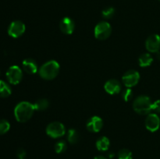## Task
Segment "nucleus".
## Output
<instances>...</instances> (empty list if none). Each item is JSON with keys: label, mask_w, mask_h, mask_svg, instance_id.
I'll return each mask as SVG.
<instances>
[{"label": "nucleus", "mask_w": 160, "mask_h": 159, "mask_svg": "<svg viewBox=\"0 0 160 159\" xmlns=\"http://www.w3.org/2000/svg\"><path fill=\"white\" fill-rule=\"evenodd\" d=\"M39 75L45 80H52L59 73V64L55 60H50L44 63L39 69Z\"/></svg>", "instance_id": "nucleus-2"}, {"label": "nucleus", "mask_w": 160, "mask_h": 159, "mask_svg": "<svg viewBox=\"0 0 160 159\" xmlns=\"http://www.w3.org/2000/svg\"><path fill=\"white\" fill-rule=\"evenodd\" d=\"M156 59H158V60L160 61V51H157L156 52Z\"/></svg>", "instance_id": "nucleus-27"}, {"label": "nucleus", "mask_w": 160, "mask_h": 159, "mask_svg": "<svg viewBox=\"0 0 160 159\" xmlns=\"http://www.w3.org/2000/svg\"><path fill=\"white\" fill-rule=\"evenodd\" d=\"M94 159H106V158L105 157H103V156H97V157H95Z\"/></svg>", "instance_id": "nucleus-28"}, {"label": "nucleus", "mask_w": 160, "mask_h": 159, "mask_svg": "<svg viewBox=\"0 0 160 159\" xmlns=\"http://www.w3.org/2000/svg\"><path fill=\"white\" fill-rule=\"evenodd\" d=\"M122 97H123V99L125 101H127V102L130 101L133 98L132 90L130 89L129 87H128L126 90H124L122 92Z\"/></svg>", "instance_id": "nucleus-24"}, {"label": "nucleus", "mask_w": 160, "mask_h": 159, "mask_svg": "<svg viewBox=\"0 0 160 159\" xmlns=\"http://www.w3.org/2000/svg\"><path fill=\"white\" fill-rule=\"evenodd\" d=\"M160 118L156 114L152 113L145 119V127L150 132H156L159 129Z\"/></svg>", "instance_id": "nucleus-10"}, {"label": "nucleus", "mask_w": 160, "mask_h": 159, "mask_svg": "<svg viewBox=\"0 0 160 159\" xmlns=\"http://www.w3.org/2000/svg\"><path fill=\"white\" fill-rule=\"evenodd\" d=\"M34 109V104L28 101H21L14 108V115L16 119L20 123H25L32 117Z\"/></svg>", "instance_id": "nucleus-1"}, {"label": "nucleus", "mask_w": 160, "mask_h": 159, "mask_svg": "<svg viewBox=\"0 0 160 159\" xmlns=\"http://www.w3.org/2000/svg\"><path fill=\"white\" fill-rule=\"evenodd\" d=\"M152 110L156 113H160V100H157L152 103Z\"/></svg>", "instance_id": "nucleus-25"}, {"label": "nucleus", "mask_w": 160, "mask_h": 159, "mask_svg": "<svg viewBox=\"0 0 160 159\" xmlns=\"http://www.w3.org/2000/svg\"><path fill=\"white\" fill-rule=\"evenodd\" d=\"M17 156L20 159L25 158V157H26V151H25L23 148H20V149L17 150Z\"/></svg>", "instance_id": "nucleus-26"}, {"label": "nucleus", "mask_w": 160, "mask_h": 159, "mask_svg": "<svg viewBox=\"0 0 160 159\" xmlns=\"http://www.w3.org/2000/svg\"><path fill=\"white\" fill-rule=\"evenodd\" d=\"M67 143L64 140H60V141H58L55 145V151L57 154H61L67 150Z\"/></svg>", "instance_id": "nucleus-22"}, {"label": "nucleus", "mask_w": 160, "mask_h": 159, "mask_svg": "<svg viewBox=\"0 0 160 159\" xmlns=\"http://www.w3.org/2000/svg\"><path fill=\"white\" fill-rule=\"evenodd\" d=\"M115 14V9L113 7H107L102 12V16L105 19H110Z\"/></svg>", "instance_id": "nucleus-23"}, {"label": "nucleus", "mask_w": 160, "mask_h": 159, "mask_svg": "<svg viewBox=\"0 0 160 159\" xmlns=\"http://www.w3.org/2000/svg\"><path fill=\"white\" fill-rule=\"evenodd\" d=\"M104 88L108 94L114 95L120 92V90H121V84L118 80L115 79L109 80L105 84Z\"/></svg>", "instance_id": "nucleus-13"}, {"label": "nucleus", "mask_w": 160, "mask_h": 159, "mask_svg": "<svg viewBox=\"0 0 160 159\" xmlns=\"http://www.w3.org/2000/svg\"><path fill=\"white\" fill-rule=\"evenodd\" d=\"M122 80H123L124 85L127 87L131 88V87H134L138 83L139 80H140V75H139L138 72L136 71V70H128V72L124 73V75L122 77Z\"/></svg>", "instance_id": "nucleus-8"}, {"label": "nucleus", "mask_w": 160, "mask_h": 159, "mask_svg": "<svg viewBox=\"0 0 160 159\" xmlns=\"http://www.w3.org/2000/svg\"><path fill=\"white\" fill-rule=\"evenodd\" d=\"M133 108L137 113L140 115H147L152 110V102L149 97L141 95L134 100Z\"/></svg>", "instance_id": "nucleus-3"}, {"label": "nucleus", "mask_w": 160, "mask_h": 159, "mask_svg": "<svg viewBox=\"0 0 160 159\" xmlns=\"http://www.w3.org/2000/svg\"><path fill=\"white\" fill-rule=\"evenodd\" d=\"M67 140L70 143H72V144L76 143L79 140V134L78 131L74 129H69L67 132Z\"/></svg>", "instance_id": "nucleus-19"}, {"label": "nucleus", "mask_w": 160, "mask_h": 159, "mask_svg": "<svg viewBox=\"0 0 160 159\" xmlns=\"http://www.w3.org/2000/svg\"><path fill=\"white\" fill-rule=\"evenodd\" d=\"M10 129V124L6 119H0V135L6 133Z\"/></svg>", "instance_id": "nucleus-21"}, {"label": "nucleus", "mask_w": 160, "mask_h": 159, "mask_svg": "<svg viewBox=\"0 0 160 159\" xmlns=\"http://www.w3.org/2000/svg\"><path fill=\"white\" fill-rule=\"evenodd\" d=\"M110 142L109 138L106 137H102L98 139L96 142V147L100 151H106L109 149Z\"/></svg>", "instance_id": "nucleus-16"}, {"label": "nucleus", "mask_w": 160, "mask_h": 159, "mask_svg": "<svg viewBox=\"0 0 160 159\" xmlns=\"http://www.w3.org/2000/svg\"><path fill=\"white\" fill-rule=\"evenodd\" d=\"M103 126V121L100 117L92 116L87 122V129L92 132H98Z\"/></svg>", "instance_id": "nucleus-11"}, {"label": "nucleus", "mask_w": 160, "mask_h": 159, "mask_svg": "<svg viewBox=\"0 0 160 159\" xmlns=\"http://www.w3.org/2000/svg\"><path fill=\"white\" fill-rule=\"evenodd\" d=\"M6 78L11 84H18L23 78V72L17 65H12L6 72Z\"/></svg>", "instance_id": "nucleus-6"}, {"label": "nucleus", "mask_w": 160, "mask_h": 159, "mask_svg": "<svg viewBox=\"0 0 160 159\" xmlns=\"http://www.w3.org/2000/svg\"><path fill=\"white\" fill-rule=\"evenodd\" d=\"M22 65L24 71L29 74H34L38 71V64L33 59H24Z\"/></svg>", "instance_id": "nucleus-14"}, {"label": "nucleus", "mask_w": 160, "mask_h": 159, "mask_svg": "<svg viewBox=\"0 0 160 159\" xmlns=\"http://www.w3.org/2000/svg\"><path fill=\"white\" fill-rule=\"evenodd\" d=\"M133 154L130 150L123 148L121 149L118 153V158L119 159H132Z\"/></svg>", "instance_id": "nucleus-20"}, {"label": "nucleus", "mask_w": 160, "mask_h": 159, "mask_svg": "<svg viewBox=\"0 0 160 159\" xmlns=\"http://www.w3.org/2000/svg\"><path fill=\"white\" fill-rule=\"evenodd\" d=\"M111 32L112 27L108 22H100L95 27V36L98 40H106L110 36Z\"/></svg>", "instance_id": "nucleus-4"}, {"label": "nucleus", "mask_w": 160, "mask_h": 159, "mask_svg": "<svg viewBox=\"0 0 160 159\" xmlns=\"http://www.w3.org/2000/svg\"><path fill=\"white\" fill-rule=\"evenodd\" d=\"M49 102L45 98H41L36 101L34 104V109L37 111H45L48 108Z\"/></svg>", "instance_id": "nucleus-18"}, {"label": "nucleus", "mask_w": 160, "mask_h": 159, "mask_svg": "<svg viewBox=\"0 0 160 159\" xmlns=\"http://www.w3.org/2000/svg\"><path fill=\"white\" fill-rule=\"evenodd\" d=\"M153 62V58L148 53H145L139 56L138 58V64L142 67L149 66Z\"/></svg>", "instance_id": "nucleus-15"}, {"label": "nucleus", "mask_w": 160, "mask_h": 159, "mask_svg": "<svg viewBox=\"0 0 160 159\" xmlns=\"http://www.w3.org/2000/svg\"><path fill=\"white\" fill-rule=\"evenodd\" d=\"M25 29L26 26L23 22L20 20H15L12 21L8 27V34L12 37L17 38L25 32Z\"/></svg>", "instance_id": "nucleus-7"}, {"label": "nucleus", "mask_w": 160, "mask_h": 159, "mask_svg": "<svg viewBox=\"0 0 160 159\" xmlns=\"http://www.w3.org/2000/svg\"><path fill=\"white\" fill-rule=\"evenodd\" d=\"M159 1H160V0H159Z\"/></svg>", "instance_id": "nucleus-30"}, {"label": "nucleus", "mask_w": 160, "mask_h": 159, "mask_svg": "<svg viewBox=\"0 0 160 159\" xmlns=\"http://www.w3.org/2000/svg\"><path fill=\"white\" fill-rule=\"evenodd\" d=\"M46 133L52 138H59L65 135L66 129L63 124L59 122H53L46 127Z\"/></svg>", "instance_id": "nucleus-5"}, {"label": "nucleus", "mask_w": 160, "mask_h": 159, "mask_svg": "<svg viewBox=\"0 0 160 159\" xmlns=\"http://www.w3.org/2000/svg\"><path fill=\"white\" fill-rule=\"evenodd\" d=\"M145 47L150 52L156 53L160 49V36L159 34H152L145 41Z\"/></svg>", "instance_id": "nucleus-9"}, {"label": "nucleus", "mask_w": 160, "mask_h": 159, "mask_svg": "<svg viewBox=\"0 0 160 159\" xmlns=\"http://www.w3.org/2000/svg\"><path fill=\"white\" fill-rule=\"evenodd\" d=\"M23 159H25V158H23Z\"/></svg>", "instance_id": "nucleus-29"}, {"label": "nucleus", "mask_w": 160, "mask_h": 159, "mask_svg": "<svg viewBox=\"0 0 160 159\" xmlns=\"http://www.w3.org/2000/svg\"><path fill=\"white\" fill-rule=\"evenodd\" d=\"M12 93L10 87L7 83L0 80V98H7Z\"/></svg>", "instance_id": "nucleus-17"}, {"label": "nucleus", "mask_w": 160, "mask_h": 159, "mask_svg": "<svg viewBox=\"0 0 160 159\" xmlns=\"http://www.w3.org/2000/svg\"><path fill=\"white\" fill-rule=\"evenodd\" d=\"M74 21L70 17H64L59 23V28L65 34H71L74 31Z\"/></svg>", "instance_id": "nucleus-12"}]
</instances>
